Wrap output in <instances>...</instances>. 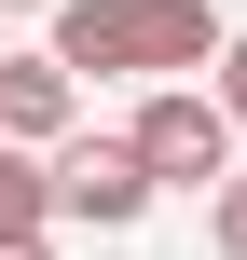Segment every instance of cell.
I'll return each mask as SVG.
<instances>
[{"instance_id": "6da1fadb", "label": "cell", "mask_w": 247, "mask_h": 260, "mask_svg": "<svg viewBox=\"0 0 247 260\" xmlns=\"http://www.w3.org/2000/svg\"><path fill=\"white\" fill-rule=\"evenodd\" d=\"M124 151L151 165V192H165V178H179V192H206V178L234 165V110H220V96H193V82H165V96L124 123Z\"/></svg>"}, {"instance_id": "7a4b0ae2", "label": "cell", "mask_w": 247, "mask_h": 260, "mask_svg": "<svg viewBox=\"0 0 247 260\" xmlns=\"http://www.w3.org/2000/svg\"><path fill=\"white\" fill-rule=\"evenodd\" d=\"M151 206V165L124 151V137H55V165H41V219H96V233H124Z\"/></svg>"}, {"instance_id": "3957f363", "label": "cell", "mask_w": 247, "mask_h": 260, "mask_svg": "<svg viewBox=\"0 0 247 260\" xmlns=\"http://www.w3.org/2000/svg\"><path fill=\"white\" fill-rule=\"evenodd\" d=\"M124 41H138V69H206L220 55V0H124Z\"/></svg>"}, {"instance_id": "277c9868", "label": "cell", "mask_w": 247, "mask_h": 260, "mask_svg": "<svg viewBox=\"0 0 247 260\" xmlns=\"http://www.w3.org/2000/svg\"><path fill=\"white\" fill-rule=\"evenodd\" d=\"M41 14H55V41H41V55H55L69 82H83V69H96V82H110V69H138V41H124V0H41Z\"/></svg>"}, {"instance_id": "5b68a950", "label": "cell", "mask_w": 247, "mask_h": 260, "mask_svg": "<svg viewBox=\"0 0 247 260\" xmlns=\"http://www.w3.org/2000/svg\"><path fill=\"white\" fill-rule=\"evenodd\" d=\"M69 110H83V82H69L55 55H14V69H0V137L41 151V137H69Z\"/></svg>"}, {"instance_id": "8992f818", "label": "cell", "mask_w": 247, "mask_h": 260, "mask_svg": "<svg viewBox=\"0 0 247 260\" xmlns=\"http://www.w3.org/2000/svg\"><path fill=\"white\" fill-rule=\"evenodd\" d=\"M41 219V165H28V137H0V233H28Z\"/></svg>"}, {"instance_id": "52a82bcc", "label": "cell", "mask_w": 247, "mask_h": 260, "mask_svg": "<svg viewBox=\"0 0 247 260\" xmlns=\"http://www.w3.org/2000/svg\"><path fill=\"white\" fill-rule=\"evenodd\" d=\"M206 233H220V260H247V178H234V165L206 178Z\"/></svg>"}, {"instance_id": "ba28073f", "label": "cell", "mask_w": 247, "mask_h": 260, "mask_svg": "<svg viewBox=\"0 0 247 260\" xmlns=\"http://www.w3.org/2000/svg\"><path fill=\"white\" fill-rule=\"evenodd\" d=\"M206 69H220V110H234V137H247V41H234V27H220V55H206Z\"/></svg>"}, {"instance_id": "9c48e42d", "label": "cell", "mask_w": 247, "mask_h": 260, "mask_svg": "<svg viewBox=\"0 0 247 260\" xmlns=\"http://www.w3.org/2000/svg\"><path fill=\"white\" fill-rule=\"evenodd\" d=\"M0 260H55V247H41V219H28V233H0Z\"/></svg>"}, {"instance_id": "30bf717a", "label": "cell", "mask_w": 247, "mask_h": 260, "mask_svg": "<svg viewBox=\"0 0 247 260\" xmlns=\"http://www.w3.org/2000/svg\"><path fill=\"white\" fill-rule=\"evenodd\" d=\"M0 14H41V0H0Z\"/></svg>"}]
</instances>
